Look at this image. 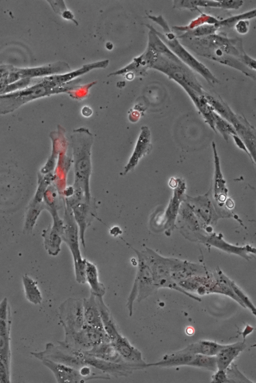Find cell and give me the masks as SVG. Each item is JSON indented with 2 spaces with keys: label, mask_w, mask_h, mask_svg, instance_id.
Returning a JSON list of instances; mask_svg holds the SVG:
<instances>
[{
  "label": "cell",
  "mask_w": 256,
  "mask_h": 383,
  "mask_svg": "<svg viewBox=\"0 0 256 383\" xmlns=\"http://www.w3.org/2000/svg\"><path fill=\"white\" fill-rule=\"evenodd\" d=\"M70 138L74 175L73 189L74 191L82 194L86 201L90 203L94 201L90 188L93 136L88 129L81 127L73 131Z\"/></svg>",
  "instance_id": "obj_1"
},
{
  "label": "cell",
  "mask_w": 256,
  "mask_h": 383,
  "mask_svg": "<svg viewBox=\"0 0 256 383\" xmlns=\"http://www.w3.org/2000/svg\"><path fill=\"white\" fill-rule=\"evenodd\" d=\"M66 90L53 83L49 76L36 78L32 85L12 92L0 95V114L14 111L22 105L42 97L64 92Z\"/></svg>",
  "instance_id": "obj_2"
},
{
  "label": "cell",
  "mask_w": 256,
  "mask_h": 383,
  "mask_svg": "<svg viewBox=\"0 0 256 383\" xmlns=\"http://www.w3.org/2000/svg\"><path fill=\"white\" fill-rule=\"evenodd\" d=\"M62 241L66 242L72 254L76 280L80 284L86 281V259L82 257L80 248L79 231L71 208L66 206L64 216Z\"/></svg>",
  "instance_id": "obj_3"
},
{
  "label": "cell",
  "mask_w": 256,
  "mask_h": 383,
  "mask_svg": "<svg viewBox=\"0 0 256 383\" xmlns=\"http://www.w3.org/2000/svg\"><path fill=\"white\" fill-rule=\"evenodd\" d=\"M140 251L151 270L156 289L162 287L169 288L192 299L194 298V295L184 290L172 279L170 275L171 258L163 257L148 247Z\"/></svg>",
  "instance_id": "obj_4"
},
{
  "label": "cell",
  "mask_w": 256,
  "mask_h": 383,
  "mask_svg": "<svg viewBox=\"0 0 256 383\" xmlns=\"http://www.w3.org/2000/svg\"><path fill=\"white\" fill-rule=\"evenodd\" d=\"M130 247L136 253L138 261L136 275L126 304L128 315L132 316L135 300L140 302L152 295L157 289L154 284L151 270L140 251L130 245Z\"/></svg>",
  "instance_id": "obj_5"
},
{
  "label": "cell",
  "mask_w": 256,
  "mask_h": 383,
  "mask_svg": "<svg viewBox=\"0 0 256 383\" xmlns=\"http://www.w3.org/2000/svg\"><path fill=\"white\" fill-rule=\"evenodd\" d=\"M107 341L110 340L104 330L85 324L78 331L64 334V340L60 342L70 349L84 352Z\"/></svg>",
  "instance_id": "obj_6"
},
{
  "label": "cell",
  "mask_w": 256,
  "mask_h": 383,
  "mask_svg": "<svg viewBox=\"0 0 256 383\" xmlns=\"http://www.w3.org/2000/svg\"><path fill=\"white\" fill-rule=\"evenodd\" d=\"M82 302V299L69 298L60 305L59 319L64 328V334L78 331L86 324Z\"/></svg>",
  "instance_id": "obj_7"
},
{
  "label": "cell",
  "mask_w": 256,
  "mask_h": 383,
  "mask_svg": "<svg viewBox=\"0 0 256 383\" xmlns=\"http://www.w3.org/2000/svg\"><path fill=\"white\" fill-rule=\"evenodd\" d=\"M82 359L88 364L114 377H127L134 370L142 369L140 367L124 363H114L81 352Z\"/></svg>",
  "instance_id": "obj_8"
},
{
  "label": "cell",
  "mask_w": 256,
  "mask_h": 383,
  "mask_svg": "<svg viewBox=\"0 0 256 383\" xmlns=\"http://www.w3.org/2000/svg\"><path fill=\"white\" fill-rule=\"evenodd\" d=\"M70 208L78 228L80 241L85 248V232L96 215V205L94 201L88 203L82 201Z\"/></svg>",
  "instance_id": "obj_9"
},
{
  "label": "cell",
  "mask_w": 256,
  "mask_h": 383,
  "mask_svg": "<svg viewBox=\"0 0 256 383\" xmlns=\"http://www.w3.org/2000/svg\"><path fill=\"white\" fill-rule=\"evenodd\" d=\"M207 275L206 269L200 264L171 258L170 275L177 283L192 277Z\"/></svg>",
  "instance_id": "obj_10"
},
{
  "label": "cell",
  "mask_w": 256,
  "mask_h": 383,
  "mask_svg": "<svg viewBox=\"0 0 256 383\" xmlns=\"http://www.w3.org/2000/svg\"><path fill=\"white\" fill-rule=\"evenodd\" d=\"M111 342L126 363L139 366L142 369L147 368V363L144 360L141 352L126 337L120 333Z\"/></svg>",
  "instance_id": "obj_11"
},
{
  "label": "cell",
  "mask_w": 256,
  "mask_h": 383,
  "mask_svg": "<svg viewBox=\"0 0 256 383\" xmlns=\"http://www.w3.org/2000/svg\"><path fill=\"white\" fill-rule=\"evenodd\" d=\"M42 361L52 372L57 382L80 383L86 381L76 368L48 359H44Z\"/></svg>",
  "instance_id": "obj_12"
},
{
  "label": "cell",
  "mask_w": 256,
  "mask_h": 383,
  "mask_svg": "<svg viewBox=\"0 0 256 383\" xmlns=\"http://www.w3.org/2000/svg\"><path fill=\"white\" fill-rule=\"evenodd\" d=\"M70 70L69 66L66 63L62 62L35 68L15 67V72L18 80L26 78H36L39 77H45Z\"/></svg>",
  "instance_id": "obj_13"
},
{
  "label": "cell",
  "mask_w": 256,
  "mask_h": 383,
  "mask_svg": "<svg viewBox=\"0 0 256 383\" xmlns=\"http://www.w3.org/2000/svg\"><path fill=\"white\" fill-rule=\"evenodd\" d=\"M178 181L172 197L165 213L164 228L166 230V232L168 235L170 234L174 227L176 219L180 209V205L184 199L185 184L180 179H178Z\"/></svg>",
  "instance_id": "obj_14"
},
{
  "label": "cell",
  "mask_w": 256,
  "mask_h": 383,
  "mask_svg": "<svg viewBox=\"0 0 256 383\" xmlns=\"http://www.w3.org/2000/svg\"><path fill=\"white\" fill-rule=\"evenodd\" d=\"M151 148L150 132L146 126H142L137 140L134 150L124 167L123 174L132 170L138 164L141 158L150 151Z\"/></svg>",
  "instance_id": "obj_15"
},
{
  "label": "cell",
  "mask_w": 256,
  "mask_h": 383,
  "mask_svg": "<svg viewBox=\"0 0 256 383\" xmlns=\"http://www.w3.org/2000/svg\"><path fill=\"white\" fill-rule=\"evenodd\" d=\"M63 231V221H54L52 227L44 232L45 246L50 254L56 256L60 252Z\"/></svg>",
  "instance_id": "obj_16"
},
{
  "label": "cell",
  "mask_w": 256,
  "mask_h": 383,
  "mask_svg": "<svg viewBox=\"0 0 256 383\" xmlns=\"http://www.w3.org/2000/svg\"><path fill=\"white\" fill-rule=\"evenodd\" d=\"M82 300L85 324L104 330L96 302V296L90 293L88 297L84 298Z\"/></svg>",
  "instance_id": "obj_17"
},
{
  "label": "cell",
  "mask_w": 256,
  "mask_h": 383,
  "mask_svg": "<svg viewBox=\"0 0 256 383\" xmlns=\"http://www.w3.org/2000/svg\"><path fill=\"white\" fill-rule=\"evenodd\" d=\"M83 353L106 361L127 364L122 360L110 341L102 342Z\"/></svg>",
  "instance_id": "obj_18"
},
{
  "label": "cell",
  "mask_w": 256,
  "mask_h": 383,
  "mask_svg": "<svg viewBox=\"0 0 256 383\" xmlns=\"http://www.w3.org/2000/svg\"><path fill=\"white\" fill-rule=\"evenodd\" d=\"M246 347L244 342L227 344L216 355L218 369H226Z\"/></svg>",
  "instance_id": "obj_19"
},
{
  "label": "cell",
  "mask_w": 256,
  "mask_h": 383,
  "mask_svg": "<svg viewBox=\"0 0 256 383\" xmlns=\"http://www.w3.org/2000/svg\"><path fill=\"white\" fill-rule=\"evenodd\" d=\"M188 205L192 210L196 212V215L208 224L211 221L213 215V208L210 201L205 196H200L195 198L186 197Z\"/></svg>",
  "instance_id": "obj_20"
},
{
  "label": "cell",
  "mask_w": 256,
  "mask_h": 383,
  "mask_svg": "<svg viewBox=\"0 0 256 383\" xmlns=\"http://www.w3.org/2000/svg\"><path fill=\"white\" fill-rule=\"evenodd\" d=\"M104 329L110 340H114L120 334L112 315L103 300V297L96 296Z\"/></svg>",
  "instance_id": "obj_21"
},
{
  "label": "cell",
  "mask_w": 256,
  "mask_h": 383,
  "mask_svg": "<svg viewBox=\"0 0 256 383\" xmlns=\"http://www.w3.org/2000/svg\"><path fill=\"white\" fill-rule=\"evenodd\" d=\"M227 344H221L210 340H202L192 343L181 351L190 354H202L208 355H216Z\"/></svg>",
  "instance_id": "obj_22"
},
{
  "label": "cell",
  "mask_w": 256,
  "mask_h": 383,
  "mask_svg": "<svg viewBox=\"0 0 256 383\" xmlns=\"http://www.w3.org/2000/svg\"><path fill=\"white\" fill-rule=\"evenodd\" d=\"M194 354L177 351L171 354L164 356L159 361L147 363V367L150 366L172 367L180 365H188L192 359Z\"/></svg>",
  "instance_id": "obj_23"
},
{
  "label": "cell",
  "mask_w": 256,
  "mask_h": 383,
  "mask_svg": "<svg viewBox=\"0 0 256 383\" xmlns=\"http://www.w3.org/2000/svg\"><path fill=\"white\" fill-rule=\"evenodd\" d=\"M86 281L90 289V293L96 296H102L106 293V288L98 278V270L93 263L86 260Z\"/></svg>",
  "instance_id": "obj_24"
},
{
  "label": "cell",
  "mask_w": 256,
  "mask_h": 383,
  "mask_svg": "<svg viewBox=\"0 0 256 383\" xmlns=\"http://www.w3.org/2000/svg\"><path fill=\"white\" fill-rule=\"evenodd\" d=\"M168 45L172 50L184 62L206 77L210 78V74L202 64L186 52L176 41H169Z\"/></svg>",
  "instance_id": "obj_25"
},
{
  "label": "cell",
  "mask_w": 256,
  "mask_h": 383,
  "mask_svg": "<svg viewBox=\"0 0 256 383\" xmlns=\"http://www.w3.org/2000/svg\"><path fill=\"white\" fill-rule=\"evenodd\" d=\"M10 323L0 318V359L9 370L10 361Z\"/></svg>",
  "instance_id": "obj_26"
},
{
  "label": "cell",
  "mask_w": 256,
  "mask_h": 383,
  "mask_svg": "<svg viewBox=\"0 0 256 383\" xmlns=\"http://www.w3.org/2000/svg\"><path fill=\"white\" fill-rule=\"evenodd\" d=\"M108 64V60H104L84 66L82 68L74 72L62 75L50 76V78L54 83L60 85L76 77L82 75L94 68H104Z\"/></svg>",
  "instance_id": "obj_27"
},
{
  "label": "cell",
  "mask_w": 256,
  "mask_h": 383,
  "mask_svg": "<svg viewBox=\"0 0 256 383\" xmlns=\"http://www.w3.org/2000/svg\"><path fill=\"white\" fill-rule=\"evenodd\" d=\"M212 148L214 152L215 175H214V197L216 200L220 202L225 200L226 197L227 189L225 187V181L223 179L220 165V161L218 156L216 145L212 143Z\"/></svg>",
  "instance_id": "obj_28"
},
{
  "label": "cell",
  "mask_w": 256,
  "mask_h": 383,
  "mask_svg": "<svg viewBox=\"0 0 256 383\" xmlns=\"http://www.w3.org/2000/svg\"><path fill=\"white\" fill-rule=\"evenodd\" d=\"M22 282L27 299L34 304H40L42 296L36 282L26 275L22 276Z\"/></svg>",
  "instance_id": "obj_29"
},
{
  "label": "cell",
  "mask_w": 256,
  "mask_h": 383,
  "mask_svg": "<svg viewBox=\"0 0 256 383\" xmlns=\"http://www.w3.org/2000/svg\"><path fill=\"white\" fill-rule=\"evenodd\" d=\"M188 365L204 368L215 372L218 370L216 355L196 354Z\"/></svg>",
  "instance_id": "obj_30"
},
{
  "label": "cell",
  "mask_w": 256,
  "mask_h": 383,
  "mask_svg": "<svg viewBox=\"0 0 256 383\" xmlns=\"http://www.w3.org/2000/svg\"><path fill=\"white\" fill-rule=\"evenodd\" d=\"M206 238V240H207L208 242L210 243L212 245L222 249L228 252L235 253L236 254H239L242 256L244 257V258H246V257H248V258L249 257V256L246 254V249L248 246L244 248V247H236L234 246H232L230 244L226 243L222 239L220 238V236L211 235Z\"/></svg>",
  "instance_id": "obj_31"
},
{
  "label": "cell",
  "mask_w": 256,
  "mask_h": 383,
  "mask_svg": "<svg viewBox=\"0 0 256 383\" xmlns=\"http://www.w3.org/2000/svg\"><path fill=\"white\" fill-rule=\"evenodd\" d=\"M224 370L228 379V382H252L241 373L234 363H232Z\"/></svg>",
  "instance_id": "obj_32"
},
{
  "label": "cell",
  "mask_w": 256,
  "mask_h": 383,
  "mask_svg": "<svg viewBox=\"0 0 256 383\" xmlns=\"http://www.w3.org/2000/svg\"><path fill=\"white\" fill-rule=\"evenodd\" d=\"M229 284L238 298L246 308L248 307L251 310L254 314H256V308L248 297L241 289L230 279H229Z\"/></svg>",
  "instance_id": "obj_33"
},
{
  "label": "cell",
  "mask_w": 256,
  "mask_h": 383,
  "mask_svg": "<svg viewBox=\"0 0 256 383\" xmlns=\"http://www.w3.org/2000/svg\"><path fill=\"white\" fill-rule=\"evenodd\" d=\"M149 40L150 45L156 51L164 54H167L170 57H172V59L178 60L154 34H152L150 35Z\"/></svg>",
  "instance_id": "obj_34"
},
{
  "label": "cell",
  "mask_w": 256,
  "mask_h": 383,
  "mask_svg": "<svg viewBox=\"0 0 256 383\" xmlns=\"http://www.w3.org/2000/svg\"><path fill=\"white\" fill-rule=\"evenodd\" d=\"M214 116L216 128L222 134L226 139V134H230L232 136L236 135L235 130L228 123L220 119L216 114H214Z\"/></svg>",
  "instance_id": "obj_35"
},
{
  "label": "cell",
  "mask_w": 256,
  "mask_h": 383,
  "mask_svg": "<svg viewBox=\"0 0 256 383\" xmlns=\"http://www.w3.org/2000/svg\"><path fill=\"white\" fill-rule=\"evenodd\" d=\"M212 382L224 383L228 382V379L225 370L218 369L214 374L212 376Z\"/></svg>",
  "instance_id": "obj_36"
},
{
  "label": "cell",
  "mask_w": 256,
  "mask_h": 383,
  "mask_svg": "<svg viewBox=\"0 0 256 383\" xmlns=\"http://www.w3.org/2000/svg\"><path fill=\"white\" fill-rule=\"evenodd\" d=\"M10 371L6 367L3 361L0 359V382H10Z\"/></svg>",
  "instance_id": "obj_37"
},
{
  "label": "cell",
  "mask_w": 256,
  "mask_h": 383,
  "mask_svg": "<svg viewBox=\"0 0 256 383\" xmlns=\"http://www.w3.org/2000/svg\"><path fill=\"white\" fill-rule=\"evenodd\" d=\"M9 310L8 304V300L4 298L0 303V318L8 320Z\"/></svg>",
  "instance_id": "obj_38"
},
{
  "label": "cell",
  "mask_w": 256,
  "mask_h": 383,
  "mask_svg": "<svg viewBox=\"0 0 256 383\" xmlns=\"http://www.w3.org/2000/svg\"><path fill=\"white\" fill-rule=\"evenodd\" d=\"M232 137L238 146V147L244 150L248 155H249V156L250 157V154L248 150H247L242 141L237 136V135H234Z\"/></svg>",
  "instance_id": "obj_39"
},
{
  "label": "cell",
  "mask_w": 256,
  "mask_h": 383,
  "mask_svg": "<svg viewBox=\"0 0 256 383\" xmlns=\"http://www.w3.org/2000/svg\"><path fill=\"white\" fill-rule=\"evenodd\" d=\"M186 332L188 334L190 335V334H192V333L194 332V330L192 327H188L186 328Z\"/></svg>",
  "instance_id": "obj_40"
}]
</instances>
